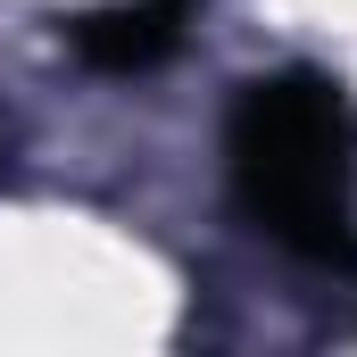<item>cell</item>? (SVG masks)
Masks as SVG:
<instances>
[{"label":"cell","instance_id":"obj_1","mask_svg":"<svg viewBox=\"0 0 357 357\" xmlns=\"http://www.w3.org/2000/svg\"><path fill=\"white\" fill-rule=\"evenodd\" d=\"M225 167L233 199L266 241L316 266H357V116L341 84L307 67L241 84L225 125Z\"/></svg>","mask_w":357,"mask_h":357},{"label":"cell","instance_id":"obj_2","mask_svg":"<svg viewBox=\"0 0 357 357\" xmlns=\"http://www.w3.org/2000/svg\"><path fill=\"white\" fill-rule=\"evenodd\" d=\"M191 8L199 0H108V8H91V17L67 25V42H75V59L100 67V75H150V67H167L183 50Z\"/></svg>","mask_w":357,"mask_h":357}]
</instances>
